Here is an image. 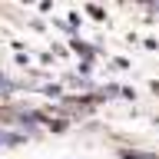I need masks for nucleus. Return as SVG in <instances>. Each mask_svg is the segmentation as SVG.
Returning <instances> with one entry per match:
<instances>
[{
  "instance_id": "f03ea898",
  "label": "nucleus",
  "mask_w": 159,
  "mask_h": 159,
  "mask_svg": "<svg viewBox=\"0 0 159 159\" xmlns=\"http://www.w3.org/2000/svg\"><path fill=\"white\" fill-rule=\"evenodd\" d=\"M123 156L126 159H159V156H152V152H139V149H126Z\"/></svg>"
},
{
  "instance_id": "f257e3e1",
  "label": "nucleus",
  "mask_w": 159,
  "mask_h": 159,
  "mask_svg": "<svg viewBox=\"0 0 159 159\" xmlns=\"http://www.w3.org/2000/svg\"><path fill=\"white\" fill-rule=\"evenodd\" d=\"M17 143H23V136H17V133H7V129H0V146H17Z\"/></svg>"
}]
</instances>
